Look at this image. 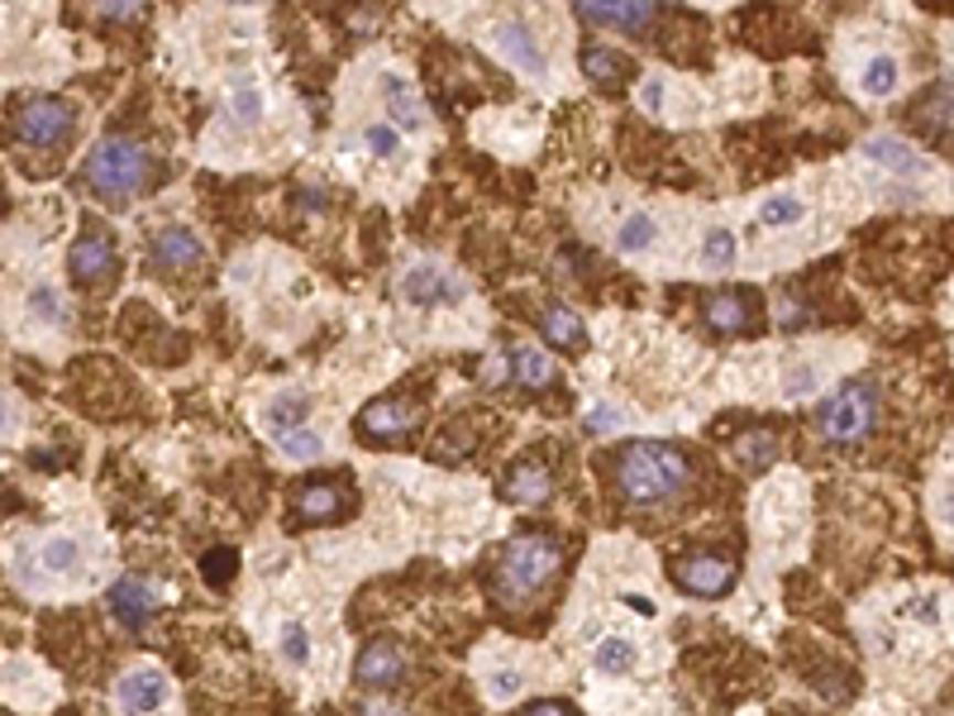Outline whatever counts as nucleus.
I'll return each mask as SVG.
<instances>
[{
  "label": "nucleus",
  "mask_w": 954,
  "mask_h": 716,
  "mask_svg": "<svg viewBox=\"0 0 954 716\" xmlns=\"http://www.w3.org/2000/svg\"><path fill=\"white\" fill-rule=\"evenodd\" d=\"M616 492L630 501V507H663L687 487L692 468L683 449L659 440H630L626 449L616 454Z\"/></svg>",
  "instance_id": "f257e3e1"
},
{
  "label": "nucleus",
  "mask_w": 954,
  "mask_h": 716,
  "mask_svg": "<svg viewBox=\"0 0 954 716\" xmlns=\"http://www.w3.org/2000/svg\"><path fill=\"white\" fill-rule=\"evenodd\" d=\"M559 568H563V544L554 535H516L501 550V564H497L491 587H497L501 601L520 607V601H530Z\"/></svg>",
  "instance_id": "f03ea898"
},
{
  "label": "nucleus",
  "mask_w": 954,
  "mask_h": 716,
  "mask_svg": "<svg viewBox=\"0 0 954 716\" xmlns=\"http://www.w3.org/2000/svg\"><path fill=\"white\" fill-rule=\"evenodd\" d=\"M86 182H91L100 196H110V200L139 196L143 186L153 182V158H149L143 143L124 139V134H110V139H100L96 149L86 153Z\"/></svg>",
  "instance_id": "7ed1b4c3"
},
{
  "label": "nucleus",
  "mask_w": 954,
  "mask_h": 716,
  "mask_svg": "<svg viewBox=\"0 0 954 716\" xmlns=\"http://www.w3.org/2000/svg\"><path fill=\"white\" fill-rule=\"evenodd\" d=\"M10 120H14L20 143H29L39 153H53V149H67L72 129H77V110L57 96H24Z\"/></svg>",
  "instance_id": "20e7f679"
},
{
  "label": "nucleus",
  "mask_w": 954,
  "mask_h": 716,
  "mask_svg": "<svg viewBox=\"0 0 954 716\" xmlns=\"http://www.w3.org/2000/svg\"><path fill=\"white\" fill-rule=\"evenodd\" d=\"M874 421H878V392L869 382H849L821 406V435L831 444H841V449L845 444H859L874 430Z\"/></svg>",
  "instance_id": "39448f33"
},
{
  "label": "nucleus",
  "mask_w": 954,
  "mask_h": 716,
  "mask_svg": "<svg viewBox=\"0 0 954 716\" xmlns=\"http://www.w3.org/2000/svg\"><path fill=\"white\" fill-rule=\"evenodd\" d=\"M673 583L692 597H726L735 587V558L726 554H687L673 564Z\"/></svg>",
  "instance_id": "423d86ee"
},
{
  "label": "nucleus",
  "mask_w": 954,
  "mask_h": 716,
  "mask_svg": "<svg viewBox=\"0 0 954 716\" xmlns=\"http://www.w3.org/2000/svg\"><path fill=\"white\" fill-rule=\"evenodd\" d=\"M72 282L82 286H106L115 278V268H120V258H115V239L106 229H82V239L72 243Z\"/></svg>",
  "instance_id": "0eeeda50"
},
{
  "label": "nucleus",
  "mask_w": 954,
  "mask_h": 716,
  "mask_svg": "<svg viewBox=\"0 0 954 716\" xmlns=\"http://www.w3.org/2000/svg\"><path fill=\"white\" fill-rule=\"evenodd\" d=\"M415 425H421V406L406 397H378L358 415V435H368V440H401Z\"/></svg>",
  "instance_id": "6e6552de"
},
{
  "label": "nucleus",
  "mask_w": 954,
  "mask_h": 716,
  "mask_svg": "<svg viewBox=\"0 0 954 716\" xmlns=\"http://www.w3.org/2000/svg\"><path fill=\"white\" fill-rule=\"evenodd\" d=\"M401 679H406V650L401 644H392V640H372V644H364L358 650V659H354V683L358 687H397Z\"/></svg>",
  "instance_id": "1a4fd4ad"
},
{
  "label": "nucleus",
  "mask_w": 954,
  "mask_h": 716,
  "mask_svg": "<svg viewBox=\"0 0 954 716\" xmlns=\"http://www.w3.org/2000/svg\"><path fill=\"white\" fill-rule=\"evenodd\" d=\"M115 702H120L124 716H149L167 702V679L158 669H134L120 679V687H115Z\"/></svg>",
  "instance_id": "9d476101"
},
{
  "label": "nucleus",
  "mask_w": 954,
  "mask_h": 716,
  "mask_svg": "<svg viewBox=\"0 0 954 716\" xmlns=\"http://www.w3.org/2000/svg\"><path fill=\"white\" fill-rule=\"evenodd\" d=\"M158 587L149 583V578H120L110 587V611H115V621L120 626H149L153 621V611H158Z\"/></svg>",
  "instance_id": "9b49d317"
},
{
  "label": "nucleus",
  "mask_w": 954,
  "mask_h": 716,
  "mask_svg": "<svg viewBox=\"0 0 954 716\" xmlns=\"http://www.w3.org/2000/svg\"><path fill=\"white\" fill-rule=\"evenodd\" d=\"M349 507H354V497H349V487H339V482H306L296 492V516L306 525H321V521H344L349 516Z\"/></svg>",
  "instance_id": "f8f14e48"
},
{
  "label": "nucleus",
  "mask_w": 954,
  "mask_h": 716,
  "mask_svg": "<svg viewBox=\"0 0 954 716\" xmlns=\"http://www.w3.org/2000/svg\"><path fill=\"white\" fill-rule=\"evenodd\" d=\"M491 43H497V53L516 72H525V77H544V72H549L540 43H534V34H530L525 24H497V29H491Z\"/></svg>",
  "instance_id": "ddd939ff"
},
{
  "label": "nucleus",
  "mask_w": 954,
  "mask_h": 716,
  "mask_svg": "<svg viewBox=\"0 0 954 716\" xmlns=\"http://www.w3.org/2000/svg\"><path fill=\"white\" fill-rule=\"evenodd\" d=\"M554 492V473H549L544 464H534V458H525V464H511L501 478V497L506 501H520V507H540V501Z\"/></svg>",
  "instance_id": "4468645a"
},
{
  "label": "nucleus",
  "mask_w": 954,
  "mask_h": 716,
  "mask_svg": "<svg viewBox=\"0 0 954 716\" xmlns=\"http://www.w3.org/2000/svg\"><path fill=\"white\" fill-rule=\"evenodd\" d=\"M401 292H406V301H415V306H440V301H464V282H454L449 272L421 263V268L406 272Z\"/></svg>",
  "instance_id": "2eb2a0df"
},
{
  "label": "nucleus",
  "mask_w": 954,
  "mask_h": 716,
  "mask_svg": "<svg viewBox=\"0 0 954 716\" xmlns=\"http://www.w3.org/2000/svg\"><path fill=\"white\" fill-rule=\"evenodd\" d=\"M200 253H206V249H200V239L186 225H167V229H158V239H153V263L167 268V272L196 268Z\"/></svg>",
  "instance_id": "dca6fc26"
},
{
  "label": "nucleus",
  "mask_w": 954,
  "mask_h": 716,
  "mask_svg": "<svg viewBox=\"0 0 954 716\" xmlns=\"http://www.w3.org/2000/svg\"><path fill=\"white\" fill-rule=\"evenodd\" d=\"M912 120L926 129L931 139H954V82H935L926 86V96L917 100Z\"/></svg>",
  "instance_id": "f3484780"
},
{
  "label": "nucleus",
  "mask_w": 954,
  "mask_h": 716,
  "mask_svg": "<svg viewBox=\"0 0 954 716\" xmlns=\"http://www.w3.org/2000/svg\"><path fill=\"white\" fill-rule=\"evenodd\" d=\"M587 20L597 24H611V29H644L649 24V10L654 0H573Z\"/></svg>",
  "instance_id": "a211bd4d"
},
{
  "label": "nucleus",
  "mask_w": 954,
  "mask_h": 716,
  "mask_svg": "<svg viewBox=\"0 0 954 716\" xmlns=\"http://www.w3.org/2000/svg\"><path fill=\"white\" fill-rule=\"evenodd\" d=\"M864 158L883 163L888 172H902V177H917V172H926V158H921L912 143L898 139V134H874V139H864Z\"/></svg>",
  "instance_id": "6ab92c4d"
},
{
  "label": "nucleus",
  "mask_w": 954,
  "mask_h": 716,
  "mask_svg": "<svg viewBox=\"0 0 954 716\" xmlns=\"http://www.w3.org/2000/svg\"><path fill=\"white\" fill-rule=\"evenodd\" d=\"M755 321V296L749 292H716L706 301V325L720 329V335H735Z\"/></svg>",
  "instance_id": "aec40b11"
},
{
  "label": "nucleus",
  "mask_w": 954,
  "mask_h": 716,
  "mask_svg": "<svg viewBox=\"0 0 954 716\" xmlns=\"http://www.w3.org/2000/svg\"><path fill=\"white\" fill-rule=\"evenodd\" d=\"M583 72H587V77L601 86V91H616V86L630 77V63H626V57H620L616 48H601V43H587V48H583Z\"/></svg>",
  "instance_id": "412c9836"
},
{
  "label": "nucleus",
  "mask_w": 954,
  "mask_h": 716,
  "mask_svg": "<svg viewBox=\"0 0 954 716\" xmlns=\"http://www.w3.org/2000/svg\"><path fill=\"white\" fill-rule=\"evenodd\" d=\"M511 372H516V382H525V387H549L559 378L554 358H549L544 349H534V344H520V349L511 354Z\"/></svg>",
  "instance_id": "4be33fe9"
},
{
  "label": "nucleus",
  "mask_w": 954,
  "mask_h": 716,
  "mask_svg": "<svg viewBox=\"0 0 954 716\" xmlns=\"http://www.w3.org/2000/svg\"><path fill=\"white\" fill-rule=\"evenodd\" d=\"M540 325H544V339L554 344V349H583V339H587L583 321H577L568 306H549Z\"/></svg>",
  "instance_id": "5701e85b"
},
{
  "label": "nucleus",
  "mask_w": 954,
  "mask_h": 716,
  "mask_svg": "<svg viewBox=\"0 0 954 716\" xmlns=\"http://www.w3.org/2000/svg\"><path fill=\"white\" fill-rule=\"evenodd\" d=\"M778 449H783V444H778L773 430H745V435L735 440V458H740L745 468H755V473L769 468L778 458Z\"/></svg>",
  "instance_id": "b1692460"
},
{
  "label": "nucleus",
  "mask_w": 954,
  "mask_h": 716,
  "mask_svg": "<svg viewBox=\"0 0 954 716\" xmlns=\"http://www.w3.org/2000/svg\"><path fill=\"white\" fill-rule=\"evenodd\" d=\"M382 91H387V110H392V120H401V129H425V110H421V100L411 96L406 82L382 77Z\"/></svg>",
  "instance_id": "393cba45"
},
{
  "label": "nucleus",
  "mask_w": 954,
  "mask_h": 716,
  "mask_svg": "<svg viewBox=\"0 0 954 716\" xmlns=\"http://www.w3.org/2000/svg\"><path fill=\"white\" fill-rule=\"evenodd\" d=\"M592 669L606 673V679H616V673H630V669H635V644L620 640V636H606L597 650H592Z\"/></svg>",
  "instance_id": "a878e982"
},
{
  "label": "nucleus",
  "mask_w": 954,
  "mask_h": 716,
  "mask_svg": "<svg viewBox=\"0 0 954 716\" xmlns=\"http://www.w3.org/2000/svg\"><path fill=\"white\" fill-rule=\"evenodd\" d=\"M864 91L869 96H892L898 91V57H888V53L869 57V67H864Z\"/></svg>",
  "instance_id": "bb28decb"
},
{
  "label": "nucleus",
  "mask_w": 954,
  "mask_h": 716,
  "mask_svg": "<svg viewBox=\"0 0 954 716\" xmlns=\"http://www.w3.org/2000/svg\"><path fill=\"white\" fill-rule=\"evenodd\" d=\"M278 449H282L286 458H301V464H306V458L321 454V435H315V430H306V425L278 430Z\"/></svg>",
  "instance_id": "cd10ccee"
},
{
  "label": "nucleus",
  "mask_w": 954,
  "mask_h": 716,
  "mask_svg": "<svg viewBox=\"0 0 954 716\" xmlns=\"http://www.w3.org/2000/svg\"><path fill=\"white\" fill-rule=\"evenodd\" d=\"M306 411H311L306 397H296V392H292V397H278V401L268 406V425H272V430H296L301 421H306Z\"/></svg>",
  "instance_id": "c85d7f7f"
},
{
  "label": "nucleus",
  "mask_w": 954,
  "mask_h": 716,
  "mask_svg": "<svg viewBox=\"0 0 954 716\" xmlns=\"http://www.w3.org/2000/svg\"><path fill=\"white\" fill-rule=\"evenodd\" d=\"M702 263L712 268V272H726V268L735 263V235H730V229H712V235H706Z\"/></svg>",
  "instance_id": "c756f323"
},
{
  "label": "nucleus",
  "mask_w": 954,
  "mask_h": 716,
  "mask_svg": "<svg viewBox=\"0 0 954 716\" xmlns=\"http://www.w3.org/2000/svg\"><path fill=\"white\" fill-rule=\"evenodd\" d=\"M802 210H806V206H802L798 196H769V200L759 206V220H763V225H773V229H778V225H798V220H802Z\"/></svg>",
  "instance_id": "7c9ffc66"
},
{
  "label": "nucleus",
  "mask_w": 954,
  "mask_h": 716,
  "mask_svg": "<svg viewBox=\"0 0 954 716\" xmlns=\"http://www.w3.org/2000/svg\"><path fill=\"white\" fill-rule=\"evenodd\" d=\"M616 243H620V249H626V253H640V249H649V243H654V220H649V215H630V220L620 225Z\"/></svg>",
  "instance_id": "2f4dec72"
},
{
  "label": "nucleus",
  "mask_w": 954,
  "mask_h": 716,
  "mask_svg": "<svg viewBox=\"0 0 954 716\" xmlns=\"http://www.w3.org/2000/svg\"><path fill=\"white\" fill-rule=\"evenodd\" d=\"M43 568L48 573H72L77 568V544H72L67 535H53L48 544H43Z\"/></svg>",
  "instance_id": "473e14b6"
},
{
  "label": "nucleus",
  "mask_w": 954,
  "mask_h": 716,
  "mask_svg": "<svg viewBox=\"0 0 954 716\" xmlns=\"http://www.w3.org/2000/svg\"><path fill=\"white\" fill-rule=\"evenodd\" d=\"M235 564H239L235 550H210L206 558H200V578H206L210 587H220V583L235 578Z\"/></svg>",
  "instance_id": "72a5a7b5"
},
{
  "label": "nucleus",
  "mask_w": 954,
  "mask_h": 716,
  "mask_svg": "<svg viewBox=\"0 0 954 716\" xmlns=\"http://www.w3.org/2000/svg\"><path fill=\"white\" fill-rule=\"evenodd\" d=\"M282 654H286V664H306V659H311V636H306V626H301V621H286Z\"/></svg>",
  "instance_id": "f704fd0d"
},
{
  "label": "nucleus",
  "mask_w": 954,
  "mask_h": 716,
  "mask_svg": "<svg viewBox=\"0 0 954 716\" xmlns=\"http://www.w3.org/2000/svg\"><path fill=\"white\" fill-rule=\"evenodd\" d=\"M235 115L243 124H253L258 115H263V96H258L253 82H235Z\"/></svg>",
  "instance_id": "c9c22d12"
},
{
  "label": "nucleus",
  "mask_w": 954,
  "mask_h": 716,
  "mask_svg": "<svg viewBox=\"0 0 954 716\" xmlns=\"http://www.w3.org/2000/svg\"><path fill=\"white\" fill-rule=\"evenodd\" d=\"M29 301H34V311L43 315V321H63V296H57L53 286H34V296Z\"/></svg>",
  "instance_id": "e433bc0d"
},
{
  "label": "nucleus",
  "mask_w": 954,
  "mask_h": 716,
  "mask_svg": "<svg viewBox=\"0 0 954 716\" xmlns=\"http://www.w3.org/2000/svg\"><path fill=\"white\" fill-rule=\"evenodd\" d=\"M368 149H372V153H382V158H392V153L401 149L397 129H392V124H372V129H368Z\"/></svg>",
  "instance_id": "4c0bfd02"
},
{
  "label": "nucleus",
  "mask_w": 954,
  "mask_h": 716,
  "mask_svg": "<svg viewBox=\"0 0 954 716\" xmlns=\"http://www.w3.org/2000/svg\"><path fill=\"white\" fill-rule=\"evenodd\" d=\"M100 10L110 14V20H134V14L143 10V0H96Z\"/></svg>",
  "instance_id": "58836bf2"
},
{
  "label": "nucleus",
  "mask_w": 954,
  "mask_h": 716,
  "mask_svg": "<svg viewBox=\"0 0 954 716\" xmlns=\"http://www.w3.org/2000/svg\"><path fill=\"white\" fill-rule=\"evenodd\" d=\"M491 693H497V697H516L520 693V673H497V679H491Z\"/></svg>",
  "instance_id": "ea45409f"
},
{
  "label": "nucleus",
  "mask_w": 954,
  "mask_h": 716,
  "mask_svg": "<svg viewBox=\"0 0 954 716\" xmlns=\"http://www.w3.org/2000/svg\"><path fill=\"white\" fill-rule=\"evenodd\" d=\"M640 100H644V110H659V106H663V82H659V77H649V82H644V91H640Z\"/></svg>",
  "instance_id": "a19ab883"
},
{
  "label": "nucleus",
  "mask_w": 954,
  "mask_h": 716,
  "mask_svg": "<svg viewBox=\"0 0 954 716\" xmlns=\"http://www.w3.org/2000/svg\"><path fill=\"white\" fill-rule=\"evenodd\" d=\"M611 425H616V411L611 406H597V411L587 415V430H597V435H601V430H611Z\"/></svg>",
  "instance_id": "79ce46f5"
},
{
  "label": "nucleus",
  "mask_w": 954,
  "mask_h": 716,
  "mask_svg": "<svg viewBox=\"0 0 954 716\" xmlns=\"http://www.w3.org/2000/svg\"><path fill=\"white\" fill-rule=\"evenodd\" d=\"M525 716H573L563 702H534V707H525Z\"/></svg>",
  "instance_id": "37998d69"
},
{
  "label": "nucleus",
  "mask_w": 954,
  "mask_h": 716,
  "mask_svg": "<svg viewBox=\"0 0 954 716\" xmlns=\"http://www.w3.org/2000/svg\"><path fill=\"white\" fill-rule=\"evenodd\" d=\"M358 716H406V712H382L378 702H368V707H358Z\"/></svg>",
  "instance_id": "c03bdc74"
},
{
  "label": "nucleus",
  "mask_w": 954,
  "mask_h": 716,
  "mask_svg": "<svg viewBox=\"0 0 954 716\" xmlns=\"http://www.w3.org/2000/svg\"><path fill=\"white\" fill-rule=\"evenodd\" d=\"M945 521L954 525V487H950V492H945Z\"/></svg>",
  "instance_id": "a18cd8bd"
},
{
  "label": "nucleus",
  "mask_w": 954,
  "mask_h": 716,
  "mask_svg": "<svg viewBox=\"0 0 954 716\" xmlns=\"http://www.w3.org/2000/svg\"><path fill=\"white\" fill-rule=\"evenodd\" d=\"M10 425V406H6V397H0V430Z\"/></svg>",
  "instance_id": "49530a36"
}]
</instances>
